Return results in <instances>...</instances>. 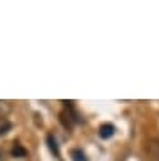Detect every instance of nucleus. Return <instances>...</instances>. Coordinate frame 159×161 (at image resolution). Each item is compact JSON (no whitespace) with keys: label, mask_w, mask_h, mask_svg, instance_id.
Here are the masks:
<instances>
[{"label":"nucleus","mask_w":159,"mask_h":161,"mask_svg":"<svg viewBox=\"0 0 159 161\" xmlns=\"http://www.w3.org/2000/svg\"><path fill=\"white\" fill-rule=\"evenodd\" d=\"M114 133H116V126L111 124V123H104L101 128H99V136H101L102 139H109L112 138Z\"/></svg>","instance_id":"nucleus-1"},{"label":"nucleus","mask_w":159,"mask_h":161,"mask_svg":"<svg viewBox=\"0 0 159 161\" xmlns=\"http://www.w3.org/2000/svg\"><path fill=\"white\" fill-rule=\"evenodd\" d=\"M12 128H13V124H12V121H10V119H7V118H0V138L10 133Z\"/></svg>","instance_id":"nucleus-2"},{"label":"nucleus","mask_w":159,"mask_h":161,"mask_svg":"<svg viewBox=\"0 0 159 161\" xmlns=\"http://www.w3.org/2000/svg\"><path fill=\"white\" fill-rule=\"evenodd\" d=\"M12 156H13V158H25V156H27V149L22 148L20 144H15L12 148Z\"/></svg>","instance_id":"nucleus-3"},{"label":"nucleus","mask_w":159,"mask_h":161,"mask_svg":"<svg viewBox=\"0 0 159 161\" xmlns=\"http://www.w3.org/2000/svg\"><path fill=\"white\" fill-rule=\"evenodd\" d=\"M72 158H74V161H87L86 159V154L82 153V151H79V149H72Z\"/></svg>","instance_id":"nucleus-4"},{"label":"nucleus","mask_w":159,"mask_h":161,"mask_svg":"<svg viewBox=\"0 0 159 161\" xmlns=\"http://www.w3.org/2000/svg\"><path fill=\"white\" fill-rule=\"evenodd\" d=\"M8 109H10V106L7 103H3V101H0V118H3V114L8 113Z\"/></svg>","instance_id":"nucleus-5"},{"label":"nucleus","mask_w":159,"mask_h":161,"mask_svg":"<svg viewBox=\"0 0 159 161\" xmlns=\"http://www.w3.org/2000/svg\"><path fill=\"white\" fill-rule=\"evenodd\" d=\"M49 143H50V149L56 151V154H59V149H57V144H56V139H54V136H49Z\"/></svg>","instance_id":"nucleus-6"},{"label":"nucleus","mask_w":159,"mask_h":161,"mask_svg":"<svg viewBox=\"0 0 159 161\" xmlns=\"http://www.w3.org/2000/svg\"><path fill=\"white\" fill-rule=\"evenodd\" d=\"M0 161H5V151L0 148Z\"/></svg>","instance_id":"nucleus-7"}]
</instances>
